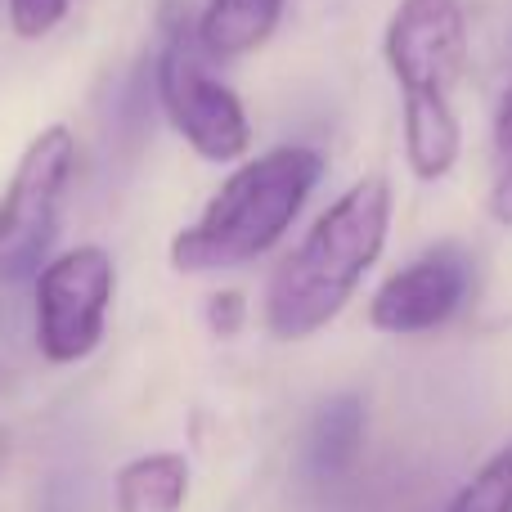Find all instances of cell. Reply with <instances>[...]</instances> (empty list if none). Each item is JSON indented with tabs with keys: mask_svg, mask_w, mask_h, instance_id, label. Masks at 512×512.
Here are the masks:
<instances>
[{
	"mask_svg": "<svg viewBox=\"0 0 512 512\" xmlns=\"http://www.w3.org/2000/svg\"><path fill=\"white\" fill-rule=\"evenodd\" d=\"M9 454H14V436L0 427V486H5V477H9Z\"/></svg>",
	"mask_w": 512,
	"mask_h": 512,
	"instance_id": "9a60e30c",
	"label": "cell"
},
{
	"mask_svg": "<svg viewBox=\"0 0 512 512\" xmlns=\"http://www.w3.org/2000/svg\"><path fill=\"white\" fill-rule=\"evenodd\" d=\"M207 54L198 45V18L171 5L162 18V50L153 59V90L176 126V135L207 162H234L252 149V122L243 99L207 72Z\"/></svg>",
	"mask_w": 512,
	"mask_h": 512,
	"instance_id": "277c9868",
	"label": "cell"
},
{
	"mask_svg": "<svg viewBox=\"0 0 512 512\" xmlns=\"http://www.w3.org/2000/svg\"><path fill=\"white\" fill-rule=\"evenodd\" d=\"M283 18V0H207L198 14V45L207 59H243L261 50Z\"/></svg>",
	"mask_w": 512,
	"mask_h": 512,
	"instance_id": "ba28073f",
	"label": "cell"
},
{
	"mask_svg": "<svg viewBox=\"0 0 512 512\" xmlns=\"http://www.w3.org/2000/svg\"><path fill=\"white\" fill-rule=\"evenodd\" d=\"M364 450V400L355 391H342V396L324 400L310 423V468H315L319 481H342L346 472L360 463Z\"/></svg>",
	"mask_w": 512,
	"mask_h": 512,
	"instance_id": "9c48e42d",
	"label": "cell"
},
{
	"mask_svg": "<svg viewBox=\"0 0 512 512\" xmlns=\"http://www.w3.org/2000/svg\"><path fill=\"white\" fill-rule=\"evenodd\" d=\"M391 185L387 176H364L319 212L265 283V328L279 342H306L328 328L355 297L364 274L387 248Z\"/></svg>",
	"mask_w": 512,
	"mask_h": 512,
	"instance_id": "6da1fadb",
	"label": "cell"
},
{
	"mask_svg": "<svg viewBox=\"0 0 512 512\" xmlns=\"http://www.w3.org/2000/svg\"><path fill=\"white\" fill-rule=\"evenodd\" d=\"M77 167V140L63 122L27 140L9 189L0 198V288L41 274L50 243L59 234V207Z\"/></svg>",
	"mask_w": 512,
	"mask_h": 512,
	"instance_id": "5b68a950",
	"label": "cell"
},
{
	"mask_svg": "<svg viewBox=\"0 0 512 512\" xmlns=\"http://www.w3.org/2000/svg\"><path fill=\"white\" fill-rule=\"evenodd\" d=\"M490 216L512 225V81L495 108V180H490Z\"/></svg>",
	"mask_w": 512,
	"mask_h": 512,
	"instance_id": "7c38bea8",
	"label": "cell"
},
{
	"mask_svg": "<svg viewBox=\"0 0 512 512\" xmlns=\"http://www.w3.org/2000/svg\"><path fill=\"white\" fill-rule=\"evenodd\" d=\"M319 176L324 153L310 144H279L248 158L207 198L203 216L171 239V270L216 274L265 256L292 230Z\"/></svg>",
	"mask_w": 512,
	"mask_h": 512,
	"instance_id": "3957f363",
	"label": "cell"
},
{
	"mask_svg": "<svg viewBox=\"0 0 512 512\" xmlns=\"http://www.w3.org/2000/svg\"><path fill=\"white\" fill-rule=\"evenodd\" d=\"M472 292V256L459 243H436L400 265L369 301V324L391 337H414L450 324Z\"/></svg>",
	"mask_w": 512,
	"mask_h": 512,
	"instance_id": "52a82bcc",
	"label": "cell"
},
{
	"mask_svg": "<svg viewBox=\"0 0 512 512\" xmlns=\"http://www.w3.org/2000/svg\"><path fill=\"white\" fill-rule=\"evenodd\" d=\"M382 59L405 104V158L418 180H445L463 153L454 108L468 72V18L459 0H400L382 32Z\"/></svg>",
	"mask_w": 512,
	"mask_h": 512,
	"instance_id": "7a4b0ae2",
	"label": "cell"
},
{
	"mask_svg": "<svg viewBox=\"0 0 512 512\" xmlns=\"http://www.w3.org/2000/svg\"><path fill=\"white\" fill-rule=\"evenodd\" d=\"M189 499L185 454H140L113 481L117 512H180Z\"/></svg>",
	"mask_w": 512,
	"mask_h": 512,
	"instance_id": "30bf717a",
	"label": "cell"
},
{
	"mask_svg": "<svg viewBox=\"0 0 512 512\" xmlns=\"http://www.w3.org/2000/svg\"><path fill=\"white\" fill-rule=\"evenodd\" d=\"M68 5L72 0H9V27L23 41H41L68 18Z\"/></svg>",
	"mask_w": 512,
	"mask_h": 512,
	"instance_id": "4fadbf2b",
	"label": "cell"
},
{
	"mask_svg": "<svg viewBox=\"0 0 512 512\" xmlns=\"http://www.w3.org/2000/svg\"><path fill=\"white\" fill-rule=\"evenodd\" d=\"M243 324H248V301H243V292H234V288L212 292V301H207V328H212L216 337H234Z\"/></svg>",
	"mask_w": 512,
	"mask_h": 512,
	"instance_id": "5bb4252c",
	"label": "cell"
},
{
	"mask_svg": "<svg viewBox=\"0 0 512 512\" xmlns=\"http://www.w3.org/2000/svg\"><path fill=\"white\" fill-rule=\"evenodd\" d=\"M117 265L108 248L81 243L36 274V351L50 364H81L108 328Z\"/></svg>",
	"mask_w": 512,
	"mask_h": 512,
	"instance_id": "8992f818",
	"label": "cell"
},
{
	"mask_svg": "<svg viewBox=\"0 0 512 512\" xmlns=\"http://www.w3.org/2000/svg\"><path fill=\"white\" fill-rule=\"evenodd\" d=\"M445 512H512V441L481 463Z\"/></svg>",
	"mask_w": 512,
	"mask_h": 512,
	"instance_id": "8fae6325",
	"label": "cell"
}]
</instances>
